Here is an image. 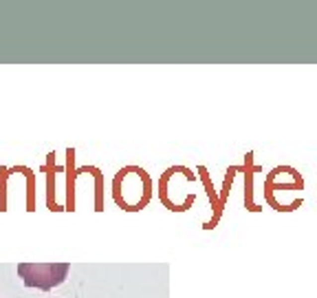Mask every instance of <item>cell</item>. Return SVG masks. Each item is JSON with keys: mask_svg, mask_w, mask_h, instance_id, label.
Masks as SVG:
<instances>
[{"mask_svg": "<svg viewBox=\"0 0 317 298\" xmlns=\"http://www.w3.org/2000/svg\"><path fill=\"white\" fill-rule=\"evenodd\" d=\"M69 263H18V276L24 285L44 292L62 285L69 276Z\"/></svg>", "mask_w": 317, "mask_h": 298, "instance_id": "1", "label": "cell"}]
</instances>
